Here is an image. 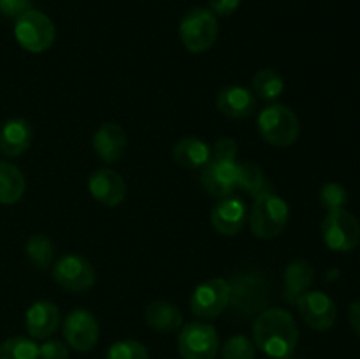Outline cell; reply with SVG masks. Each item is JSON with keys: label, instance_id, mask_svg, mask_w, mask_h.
<instances>
[{"label": "cell", "instance_id": "29", "mask_svg": "<svg viewBox=\"0 0 360 359\" xmlns=\"http://www.w3.org/2000/svg\"><path fill=\"white\" fill-rule=\"evenodd\" d=\"M105 359H150V354L141 341L120 340L109 347Z\"/></svg>", "mask_w": 360, "mask_h": 359}, {"label": "cell", "instance_id": "18", "mask_svg": "<svg viewBox=\"0 0 360 359\" xmlns=\"http://www.w3.org/2000/svg\"><path fill=\"white\" fill-rule=\"evenodd\" d=\"M217 108L221 115L229 118L243 120L253 115L257 109V99L250 88L241 87V84H231L218 92Z\"/></svg>", "mask_w": 360, "mask_h": 359}, {"label": "cell", "instance_id": "31", "mask_svg": "<svg viewBox=\"0 0 360 359\" xmlns=\"http://www.w3.org/2000/svg\"><path fill=\"white\" fill-rule=\"evenodd\" d=\"M238 157V143L232 137H221L211 148V160L236 162Z\"/></svg>", "mask_w": 360, "mask_h": 359}, {"label": "cell", "instance_id": "5", "mask_svg": "<svg viewBox=\"0 0 360 359\" xmlns=\"http://www.w3.org/2000/svg\"><path fill=\"white\" fill-rule=\"evenodd\" d=\"M218 18L206 7L188 11L179 23V39L190 53H204L217 42Z\"/></svg>", "mask_w": 360, "mask_h": 359}, {"label": "cell", "instance_id": "24", "mask_svg": "<svg viewBox=\"0 0 360 359\" xmlns=\"http://www.w3.org/2000/svg\"><path fill=\"white\" fill-rule=\"evenodd\" d=\"M238 189L246 190L253 199L264 196L267 192H273V185L264 175L262 169L252 162H241L238 164Z\"/></svg>", "mask_w": 360, "mask_h": 359}, {"label": "cell", "instance_id": "2", "mask_svg": "<svg viewBox=\"0 0 360 359\" xmlns=\"http://www.w3.org/2000/svg\"><path fill=\"white\" fill-rule=\"evenodd\" d=\"M290 208L287 201L274 192L253 199L252 211L248 215L250 231L259 239H274L287 227Z\"/></svg>", "mask_w": 360, "mask_h": 359}, {"label": "cell", "instance_id": "26", "mask_svg": "<svg viewBox=\"0 0 360 359\" xmlns=\"http://www.w3.org/2000/svg\"><path fill=\"white\" fill-rule=\"evenodd\" d=\"M25 253L35 270H48L55 257V245L46 234H34L28 238Z\"/></svg>", "mask_w": 360, "mask_h": 359}, {"label": "cell", "instance_id": "9", "mask_svg": "<svg viewBox=\"0 0 360 359\" xmlns=\"http://www.w3.org/2000/svg\"><path fill=\"white\" fill-rule=\"evenodd\" d=\"M53 280L70 292H84L97 282V273L90 260L77 253H67L53 264Z\"/></svg>", "mask_w": 360, "mask_h": 359}, {"label": "cell", "instance_id": "1", "mask_svg": "<svg viewBox=\"0 0 360 359\" xmlns=\"http://www.w3.org/2000/svg\"><path fill=\"white\" fill-rule=\"evenodd\" d=\"M253 344L273 359H287L299 344V327L283 308H264L253 320Z\"/></svg>", "mask_w": 360, "mask_h": 359}, {"label": "cell", "instance_id": "17", "mask_svg": "<svg viewBox=\"0 0 360 359\" xmlns=\"http://www.w3.org/2000/svg\"><path fill=\"white\" fill-rule=\"evenodd\" d=\"M95 153L105 164H115L123 157L127 148V134L118 123L105 122L95 130L91 141Z\"/></svg>", "mask_w": 360, "mask_h": 359}, {"label": "cell", "instance_id": "19", "mask_svg": "<svg viewBox=\"0 0 360 359\" xmlns=\"http://www.w3.org/2000/svg\"><path fill=\"white\" fill-rule=\"evenodd\" d=\"M315 278V270L304 259L288 263L283 273V299L288 305H295L309 291Z\"/></svg>", "mask_w": 360, "mask_h": 359}, {"label": "cell", "instance_id": "35", "mask_svg": "<svg viewBox=\"0 0 360 359\" xmlns=\"http://www.w3.org/2000/svg\"><path fill=\"white\" fill-rule=\"evenodd\" d=\"M350 326L360 336V299L350 305Z\"/></svg>", "mask_w": 360, "mask_h": 359}, {"label": "cell", "instance_id": "6", "mask_svg": "<svg viewBox=\"0 0 360 359\" xmlns=\"http://www.w3.org/2000/svg\"><path fill=\"white\" fill-rule=\"evenodd\" d=\"M178 351L183 359H217L220 352L217 327L200 320L185 324L178 334Z\"/></svg>", "mask_w": 360, "mask_h": 359}, {"label": "cell", "instance_id": "10", "mask_svg": "<svg viewBox=\"0 0 360 359\" xmlns=\"http://www.w3.org/2000/svg\"><path fill=\"white\" fill-rule=\"evenodd\" d=\"M231 285V305L245 315L262 312L267 301V284L262 275L243 273L229 282Z\"/></svg>", "mask_w": 360, "mask_h": 359}, {"label": "cell", "instance_id": "13", "mask_svg": "<svg viewBox=\"0 0 360 359\" xmlns=\"http://www.w3.org/2000/svg\"><path fill=\"white\" fill-rule=\"evenodd\" d=\"M248 222V208L238 196L221 197L211 210V224L220 234L236 236Z\"/></svg>", "mask_w": 360, "mask_h": 359}, {"label": "cell", "instance_id": "22", "mask_svg": "<svg viewBox=\"0 0 360 359\" xmlns=\"http://www.w3.org/2000/svg\"><path fill=\"white\" fill-rule=\"evenodd\" d=\"M146 322L151 329L158 331V333H172L181 327L183 313L174 303L158 299V301L148 305Z\"/></svg>", "mask_w": 360, "mask_h": 359}, {"label": "cell", "instance_id": "21", "mask_svg": "<svg viewBox=\"0 0 360 359\" xmlns=\"http://www.w3.org/2000/svg\"><path fill=\"white\" fill-rule=\"evenodd\" d=\"M172 158L185 169H202L211 162V146L200 137H183L172 148Z\"/></svg>", "mask_w": 360, "mask_h": 359}, {"label": "cell", "instance_id": "11", "mask_svg": "<svg viewBox=\"0 0 360 359\" xmlns=\"http://www.w3.org/2000/svg\"><path fill=\"white\" fill-rule=\"evenodd\" d=\"M63 338L76 352H88L97 345L101 327L97 317L84 308H76L63 319Z\"/></svg>", "mask_w": 360, "mask_h": 359}, {"label": "cell", "instance_id": "32", "mask_svg": "<svg viewBox=\"0 0 360 359\" xmlns=\"http://www.w3.org/2000/svg\"><path fill=\"white\" fill-rule=\"evenodd\" d=\"M39 359H69V345L56 338H48L39 345Z\"/></svg>", "mask_w": 360, "mask_h": 359}, {"label": "cell", "instance_id": "34", "mask_svg": "<svg viewBox=\"0 0 360 359\" xmlns=\"http://www.w3.org/2000/svg\"><path fill=\"white\" fill-rule=\"evenodd\" d=\"M241 0H210V11L217 18H227L238 11Z\"/></svg>", "mask_w": 360, "mask_h": 359}, {"label": "cell", "instance_id": "14", "mask_svg": "<svg viewBox=\"0 0 360 359\" xmlns=\"http://www.w3.org/2000/svg\"><path fill=\"white\" fill-rule=\"evenodd\" d=\"M88 190L95 201L109 208L122 204L127 196V185L122 175L111 168H101L91 172L88 180Z\"/></svg>", "mask_w": 360, "mask_h": 359}, {"label": "cell", "instance_id": "25", "mask_svg": "<svg viewBox=\"0 0 360 359\" xmlns=\"http://www.w3.org/2000/svg\"><path fill=\"white\" fill-rule=\"evenodd\" d=\"M283 88H285L283 76H281L278 70L269 69V67L260 69L252 81L253 95H257V97H260L262 101H267V102L276 101V99L283 94Z\"/></svg>", "mask_w": 360, "mask_h": 359}, {"label": "cell", "instance_id": "30", "mask_svg": "<svg viewBox=\"0 0 360 359\" xmlns=\"http://www.w3.org/2000/svg\"><path fill=\"white\" fill-rule=\"evenodd\" d=\"M348 203V192L343 185L340 183H326L320 190V204L322 208H326L327 211L341 210V208L347 206Z\"/></svg>", "mask_w": 360, "mask_h": 359}, {"label": "cell", "instance_id": "20", "mask_svg": "<svg viewBox=\"0 0 360 359\" xmlns=\"http://www.w3.org/2000/svg\"><path fill=\"white\" fill-rule=\"evenodd\" d=\"M34 130L23 118H11L0 127V151L7 157H20L30 148Z\"/></svg>", "mask_w": 360, "mask_h": 359}, {"label": "cell", "instance_id": "15", "mask_svg": "<svg viewBox=\"0 0 360 359\" xmlns=\"http://www.w3.org/2000/svg\"><path fill=\"white\" fill-rule=\"evenodd\" d=\"M202 189L213 197L232 196L238 189V162L211 160L202 168L200 175Z\"/></svg>", "mask_w": 360, "mask_h": 359}, {"label": "cell", "instance_id": "3", "mask_svg": "<svg viewBox=\"0 0 360 359\" xmlns=\"http://www.w3.org/2000/svg\"><path fill=\"white\" fill-rule=\"evenodd\" d=\"M257 127L266 143L280 148L294 144L301 132L297 115L283 104H271L264 108L257 118Z\"/></svg>", "mask_w": 360, "mask_h": 359}, {"label": "cell", "instance_id": "33", "mask_svg": "<svg viewBox=\"0 0 360 359\" xmlns=\"http://www.w3.org/2000/svg\"><path fill=\"white\" fill-rule=\"evenodd\" d=\"M32 9V0H0V14L6 18L21 16Z\"/></svg>", "mask_w": 360, "mask_h": 359}, {"label": "cell", "instance_id": "12", "mask_svg": "<svg viewBox=\"0 0 360 359\" xmlns=\"http://www.w3.org/2000/svg\"><path fill=\"white\" fill-rule=\"evenodd\" d=\"M302 320L315 331H327L336 324L338 306L329 294L322 291H308L297 303Z\"/></svg>", "mask_w": 360, "mask_h": 359}, {"label": "cell", "instance_id": "4", "mask_svg": "<svg viewBox=\"0 0 360 359\" xmlns=\"http://www.w3.org/2000/svg\"><path fill=\"white\" fill-rule=\"evenodd\" d=\"M14 37L18 44L28 53H44L56 39V27L48 14L30 9L16 18Z\"/></svg>", "mask_w": 360, "mask_h": 359}, {"label": "cell", "instance_id": "23", "mask_svg": "<svg viewBox=\"0 0 360 359\" xmlns=\"http://www.w3.org/2000/svg\"><path fill=\"white\" fill-rule=\"evenodd\" d=\"M27 190L25 175L9 162H0V204H14Z\"/></svg>", "mask_w": 360, "mask_h": 359}, {"label": "cell", "instance_id": "27", "mask_svg": "<svg viewBox=\"0 0 360 359\" xmlns=\"http://www.w3.org/2000/svg\"><path fill=\"white\" fill-rule=\"evenodd\" d=\"M0 359H39V345L34 338H7L0 345Z\"/></svg>", "mask_w": 360, "mask_h": 359}, {"label": "cell", "instance_id": "16", "mask_svg": "<svg viewBox=\"0 0 360 359\" xmlns=\"http://www.w3.org/2000/svg\"><path fill=\"white\" fill-rule=\"evenodd\" d=\"M25 326L34 340H48L60 326V310L48 299H39L25 313Z\"/></svg>", "mask_w": 360, "mask_h": 359}, {"label": "cell", "instance_id": "8", "mask_svg": "<svg viewBox=\"0 0 360 359\" xmlns=\"http://www.w3.org/2000/svg\"><path fill=\"white\" fill-rule=\"evenodd\" d=\"M231 305V285L225 278H211L197 285L190 298V312L199 319H214Z\"/></svg>", "mask_w": 360, "mask_h": 359}, {"label": "cell", "instance_id": "28", "mask_svg": "<svg viewBox=\"0 0 360 359\" xmlns=\"http://www.w3.org/2000/svg\"><path fill=\"white\" fill-rule=\"evenodd\" d=\"M257 347L246 334H234L221 345V359H255Z\"/></svg>", "mask_w": 360, "mask_h": 359}, {"label": "cell", "instance_id": "7", "mask_svg": "<svg viewBox=\"0 0 360 359\" xmlns=\"http://www.w3.org/2000/svg\"><path fill=\"white\" fill-rule=\"evenodd\" d=\"M323 243L334 252H350L360 243V224L345 208L327 211L322 222Z\"/></svg>", "mask_w": 360, "mask_h": 359}]
</instances>
